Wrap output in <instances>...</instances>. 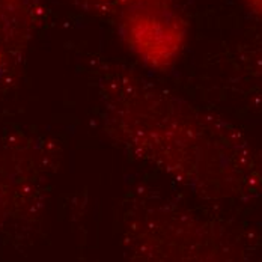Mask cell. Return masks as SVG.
<instances>
[{"mask_svg": "<svg viewBox=\"0 0 262 262\" xmlns=\"http://www.w3.org/2000/svg\"><path fill=\"white\" fill-rule=\"evenodd\" d=\"M241 2L253 15L262 20V0H241Z\"/></svg>", "mask_w": 262, "mask_h": 262, "instance_id": "obj_6", "label": "cell"}, {"mask_svg": "<svg viewBox=\"0 0 262 262\" xmlns=\"http://www.w3.org/2000/svg\"><path fill=\"white\" fill-rule=\"evenodd\" d=\"M246 77L253 81V91L255 95L262 97V47L258 49L252 59L246 60Z\"/></svg>", "mask_w": 262, "mask_h": 262, "instance_id": "obj_5", "label": "cell"}, {"mask_svg": "<svg viewBox=\"0 0 262 262\" xmlns=\"http://www.w3.org/2000/svg\"><path fill=\"white\" fill-rule=\"evenodd\" d=\"M110 17L121 44L143 71L166 74L181 62L191 33L181 0H118Z\"/></svg>", "mask_w": 262, "mask_h": 262, "instance_id": "obj_2", "label": "cell"}, {"mask_svg": "<svg viewBox=\"0 0 262 262\" xmlns=\"http://www.w3.org/2000/svg\"><path fill=\"white\" fill-rule=\"evenodd\" d=\"M44 15V0H0V94L18 84Z\"/></svg>", "mask_w": 262, "mask_h": 262, "instance_id": "obj_3", "label": "cell"}, {"mask_svg": "<svg viewBox=\"0 0 262 262\" xmlns=\"http://www.w3.org/2000/svg\"><path fill=\"white\" fill-rule=\"evenodd\" d=\"M98 94L105 137L133 160L205 199L262 194V148L229 118L112 62Z\"/></svg>", "mask_w": 262, "mask_h": 262, "instance_id": "obj_1", "label": "cell"}, {"mask_svg": "<svg viewBox=\"0 0 262 262\" xmlns=\"http://www.w3.org/2000/svg\"><path fill=\"white\" fill-rule=\"evenodd\" d=\"M68 2L83 12L98 17H104V15L110 17L118 0H68Z\"/></svg>", "mask_w": 262, "mask_h": 262, "instance_id": "obj_4", "label": "cell"}]
</instances>
